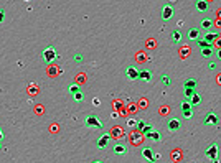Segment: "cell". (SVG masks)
<instances>
[{"instance_id":"obj_36","label":"cell","mask_w":221,"mask_h":163,"mask_svg":"<svg viewBox=\"0 0 221 163\" xmlns=\"http://www.w3.org/2000/svg\"><path fill=\"white\" fill-rule=\"evenodd\" d=\"M147 46H149V48H150V46L155 48V41H153V40H149V41H147Z\"/></svg>"},{"instance_id":"obj_21","label":"cell","mask_w":221,"mask_h":163,"mask_svg":"<svg viewBox=\"0 0 221 163\" xmlns=\"http://www.w3.org/2000/svg\"><path fill=\"white\" fill-rule=\"evenodd\" d=\"M149 122L147 120H144V119H140V120H137V132H142L144 130V127L147 125Z\"/></svg>"},{"instance_id":"obj_22","label":"cell","mask_w":221,"mask_h":163,"mask_svg":"<svg viewBox=\"0 0 221 163\" xmlns=\"http://www.w3.org/2000/svg\"><path fill=\"white\" fill-rule=\"evenodd\" d=\"M195 86H196V81H195V79H192V78L187 79V81L183 82V87H193V89H195Z\"/></svg>"},{"instance_id":"obj_19","label":"cell","mask_w":221,"mask_h":163,"mask_svg":"<svg viewBox=\"0 0 221 163\" xmlns=\"http://www.w3.org/2000/svg\"><path fill=\"white\" fill-rule=\"evenodd\" d=\"M211 53H213V46H206V48H201V55L203 58H210Z\"/></svg>"},{"instance_id":"obj_16","label":"cell","mask_w":221,"mask_h":163,"mask_svg":"<svg viewBox=\"0 0 221 163\" xmlns=\"http://www.w3.org/2000/svg\"><path fill=\"white\" fill-rule=\"evenodd\" d=\"M139 79L140 81H150V79H152V73L150 71H139Z\"/></svg>"},{"instance_id":"obj_39","label":"cell","mask_w":221,"mask_h":163,"mask_svg":"<svg viewBox=\"0 0 221 163\" xmlns=\"http://www.w3.org/2000/svg\"><path fill=\"white\" fill-rule=\"evenodd\" d=\"M218 58L221 59V50H218Z\"/></svg>"},{"instance_id":"obj_7","label":"cell","mask_w":221,"mask_h":163,"mask_svg":"<svg viewBox=\"0 0 221 163\" xmlns=\"http://www.w3.org/2000/svg\"><path fill=\"white\" fill-rule=\"evenodd\" d=\"M180 125H182V124H180L178 119H170V120L167 122V127H169L170 132H176V130L180 129Z\"/></svg>"},{"instance_id":"obj_37","label":"cell","mask_w":221,"mask_h":163,"mask_svg":"<svg viewBox=\"0 0 221 163\" xmlns=\"http://www.w3.org/2000/svg\"><path fill=\"white\" fill-rule=\"evenodd\" d=\"M215 43H216V48H218V50H221V40H219V38H216V40H215Z\"/></svg>"},{"instance_id":"obj_1","label":"cell","mask_w":221,"mask_h":163,"mask_svg":"<svg viewBox=\"0 0 221 163\" xmlns=\"http://www.w3.org/2000/svg\"><path fill=\"white\" fill-rule=\"evenodd\" d=\"M84 125L89 127V129H103V122H101V119L98 116H94V114H91V116L86 117Z\"/></svg>"},{"instance_id":"obj_23","label":"cell","mask_w":221,"mask_h":163,"mask_svg":"<svg viewBox=\"0 0 221 163\" xmlns=\"http://www.w3.org/2000/svg\"><path fill=\"white\" fill-rule=\"evenodd\" d=\"M160 82H163V84H165V86H170L172 79H170V76H169V74H162V76H160Z\"/></svg>"},{"instance_id":"obj_31","label":"cell","mask_w":221,"mask_h":163,"mask_svg":"<svg viewBox=\"0 0 221 163\" xmlns=\"http://www.w3.org/2000/svg\"><path fill=\"white\" fill-rule=\"evenodd\" d=\"M73 97H74V100H78V102H79V100H83V92L78 91L76 94H73Z\"/></svg>"},{"instance_id":"obj_30","label":"cell","mask_w":221,"mask_h":163,"mask_svg":"<svg viewBox=\"0 0 221 163\" xmlns=\"http://www.w3.org/2000/svg\"><path fill=\"white\" fill-rule=\"evenodd\" d=\"M180 158H182V153H180V152H173V153H172V160H173V161L180 160Z\"/></svg>"},{"instance_id":"obj_3","label":"cell","mask_w":221,"mask_h":163,"mask_svg":"<svg viewBox=\"0 0 221 163\" xmlns=\"http://www.w3.org/2000/svg\"><path fill=\"white\" fill-rule=\"evenodd\" d=\"M41 58H43V61H45V63H51V61L56 58V50H55L53 46L45 48V50H43V53H41Z\"/></svg>"},{"instance_id":"obj_14","label":"cell","mask_w":221,"mask_h":163,"mask_svg":"<svg viewBox=\"0 0 221 163\" xmlns=\"http://www.w3.org/2000/svg\"><path fill=\"white\" fill-rule=\"evenodd\" d=\"M114 153H116V155H126V153H127V147H126V145H122V143H117L116 147H114Z\"/></svg>"},{"instance_id":"obj_38","label":"cell","mask_w":221,"mask_h":163,"mask_svg":"<svg viewBox=\"0 0 221 163\" xmlns=\"http://www.w3.org/2000/svg\"><path fill=\"white\" fill-rule=\"evenodd\" d=\"M2 138H3V132H2V127H0V142H2Z\"/></svg>"},{"instance_id":"obj_32","label":"cell","mask_w":221,"mask_h":163,"mask_svg":"<svg viewBox=\"0 0 221 163\" xmlns=\"http://www.w3.org/2000/svg\"><path fill=\"white\" fill-rule=\"evenodd\" d=\"M183 117L185 119H192L193 117V111L190 109V111H183Z\"/></svg>"},{"instance_id":"obj_40","label":"cell","mask_w":221,"mask_h":163,"mask_svg":"<svg viewBox=\"0 0 221 163\" xmlns=\"http://www.w3.org/2000/svg\"><path fill=\"white\" fill-rule=\"evenodd\" d=\"M94 163H103V161H94Z\"/></svg>"},{"instance_id":"obj_27","label":"cell","mask_w":221,"mask_h":163,"mask_svg":"<svg viewBox=\"0 0 221 163\" xmlns=\"http://www.w3.org/2000/svg\"><path fill=\"white\" fill-rule=\"evenodd\" d=\"M196 41H198V46H200V48H206V46H213V45H210V43H206V41H205V40H203V38H200V40H196Z\"/></svg>"},{"instance_id":"obj_34","label":"cell","mask_w":221,"mask_h":163,"mask_svg":"<svg viewBox=\"0 0 221 163\" xmlns=\"http://www.w3.org/2000/svg\"><path fill=\"white\" fill-rule=\"evenodd\" d=\"M74 61H76V63H81V61H83V55L76 53V55H74Z\"/></svg>"},{"instance_id":"obj_13","label":"cell","mask_w":221,"mask_h":163,"mask_svg":"<svg viewBox=\"0 0 221 163\" xmlns=\"http://www.w3.org/2000/svg\"><path fill=\"white\" fill-rule=\"evenodd\" d=\"M142 157L149 161H153V150L152 148H142Z\"/></svg>"},{"instance_id":"obj_6","label":"cell","mask_w":221,"mask_h":163,"mask_svg":"<svg viewBox=\"0 0 221 163\" xmlns=\"http://www.w3.org/2000/svg\"><path fill=\"white\" fill-rule=\"evenodd\" d=\"M216 122H219V119H218V116H216L215 112H208V114H206V117H205V124L206 125H215Z\"/></svg>"},{"instance_id":"obj_5","label":"cell","mask_w":221,"mask_h":163,"mask_svg":"<svg viewBox=\"0 0 221 163\" xmlns=\"http://www.w3.org/2000/svg\"><path fill=\"white\" fill-rule=\"evenodd\" d=\"M173 17V5H163L162 7V18L163 20H170Z\"/></svg>"},{"instance_id":"obj_12","label":"cell","mask_w":221,"mask_h":163,"mask_svg":"<svg viewBox=\"0 0 221 163\" xmlns=\"http://www.w3.org/2000/svg\"><path fill=\"white\" fill-rule=\"evenodd\" d=\"M187 35L188 40H200V28H190Z\"/></svg>"},{"instance_id":"obj_24","label":"cell","mask_w":221,"mask_h":163,"mask_svg":"<svg viewBox=\"0 0 221 163\" xmlns=\"http://www.w3.org/2000/svg\"><path fill=\"white\" fill-rule=\"evenodd\" d=\"M200 102H201V97H200L198 94H195L192 99H190V104H192V107H193V105H198Z\"/></svg>"},{"instance_id":"obj_15","label":"cell","mask_w":221,"mask_h":163,"mask_svg":"<svg viewBox=\"0 0 221 163\" xmlns=\"http://www.w3.org/2000/svg\"><path fill=\"white\" fill-rule=\"evenodd\" d=\"M147 137L152 140V142H155V143L160 142V138H162V137H160V132H157V130H152V132H150V134L147 135Z\"/></svg>"},{"instance_id":"obj_4","label":"cell","mask_w":221,"mask_h":163,"mask_svg":"<svg viewBox=\"0 0 221 163\" xmlns=\"http://www.w3.org/2000/svg\"><path fill=\"white\" fill-rule=\"evenodd\" d=\"M126 76L129 81H137V79H139V69L134 68V66H129V68L126 69Z\"/></svg>"},{"instance_id":"obj_29","label":"cell","mask_w":221,"mask_h":163,"mask_svg":"<svg viewBox=\"0 0 221 163\" xmlns=\"http://www.w3.org/2000/svg\"><path fill=\"white\" fill-rule=\"evenodd\" d=\"M68 91L71 92V94H76V92L79 91V86H78V84H71V86L68 87Z\"/></svg>"},{"instance_id":"obj_35","label":"cell","mask_w":221,"mask_h":163,"mask_svg":"<svg viewBox=\"0 0 221 163\" xmlns=\"http://www.w3.org/2000/svg\"><path fill=\"white\" fill-rule=\"evenodd\" d=\"M3 18H5V12H3L2 8H0V23L3 21Z\"/></svg>"},{"instance_id":"obj_20","label":"cell","mask_w":221,"mask_h":163,"mask_svg":"<svg viewBox=\"0 0 221 163\" xmlns=\"http://www.w3.org/2000/svg\"><path fill=\"white\" fill-rule=\"evenodd\" d=\"M172 40L176 43L182 41V33H180V30H175V32H172Z\"/></svg>"},{"instance_id":"obj_9","label":"cell","mask_w":221,"mask_h":163,"mask_svg":"<svg viewBox=\"0 0 221 163\" xmlns=\"http://www.w3.org/2000/svg\"><path fill=\"white\" fill-rule=\"evenodd\" d=\"M216 38H218V33H216V32H206L205 36H203V40H205L206 43H210V45H213Z\"/></svg>"},{"instance_id":"obj_25","label":"cell","mask_w":221,"mask_h":163,"mask_svg":"<svg viewBox=\"0 0 221 163\" xmlns=\"http://www.w3.org/2000/svg\"><path fill=\"white\" fill-rule=\"evenodd\" d=\"M153 130V127H152V124H147V125H145L144 127V130L142 132H140V134H142V135H145V137H147V135L150 134V132H152Z\"/></svg>"},{"instance_id":"obj_8","label":"cell","mask_w":221,"mask_h":163,"mask_svg":"<svg viewBox=\"0 0 221 163\" xmlns=\"http://www.w3.org/2000/svg\"><path fill=\"white\" fill-rule=\"evenodd\" d=\"M110 138H116V140H119V138H122L124 137V130L121 129V127H114V129H110Z\"/></svg>"},{"instance_id":"obj_26","label":"cell","mask_w":221,"mask_h":163,"mask_svg":"<svg viewBox=\"0 0 221 163\" xmlns=\"http://www.w3.org/2000/svg\"><path fill=\"white\" fill-rule=\"evenodd\" d=\"M180 107H182V111H190V109H192V104H190L188 100H183Z\"/></svg>"},{"instance_id":"obj_28","label":"cell","mask_w":221,"mask_h":163,"mask_svg":"<svg viewBox=\"0 0 221 163\" xmlns=\"http://www.w3.org/2000/svg\"><path fill=\"white\" fill-rule=\"evenodd\" d=\"M190 53H192V50H190V48H182V50H180V55H182V58H187V55H190Z\"/></svg>"},{"instance_id":"obj_10","label":"cell","mask_w":221,"mask_h":163,"mask_svg":"<svg viewBox=\"0 0 221 163\" xmlns=\"http://www.w3.org/2000/svg\"><path fill=\"white\" fill-rule=\"evenodd\" d=\"M110 140V135L109 134H103V137H101L99 140H98V148H106V145H107V142Z\"/></svg>"},{"instance_id":"obj_18","label":"cell","mask_w":221,"mask_h":163,"mask_svg":"<svg viewBox=\"0 0 221 163\" xmlns=\"http://www.w3.org/2000/svg\"><path fill=\"white\" fill-rule=\"evenodd\" d=\"M211 26H213V21H211L210 18H203L201 20V28L203 30H210Z\"/></svg>"},{"instance_id":"obj_11","label":"cell","mask_w":221,"mask_h":163,"mask_svg":"<svg viewBox=\"0 0 221 163\" xmlns=\"http://www.w3.org/2000/svg\"><path fill=\"white\" fill-rule=\"evenodd\" d=\"M195 7H196L198 12H206L208 10V2H206V0H196Z\"/></svg>"},{"instance_id":"obj_17","label":"cell","mask_w":221,"mask_h":163,"mask_svg":"<svg viewBox=\"0 0 221 163\" xmlns=\"http://www.w3.org/2000/svg\"><path fill=\"white\" fill-rule=\"evenodd\" d=\"M196 94V91L193 87H185V99H192Z\"/></svg>"},{"instance_id":"obj_33","label":"cell","mask_w":221,"mask_h":163,"mask_svg":"<svg viewBox=\"0 0 221 163\" xmlns=\"http://www.w3.org/2000/svg\"><path fill=\"white\" fill-rule=\"evenodd\" d=\"M169 112H170V109L167 107V105H165V107H160V114H162V116H167Z\"/></svg>"},{"instance_id":"obj_2","label":"cell","mask_w":221,"mask_h":163,"mask_svg":"<svg viewBox=\"0 0 221 163\" xmlns=\"http://www.w3.org/2000/svg\"><path fill=\"white\" fill-rule=\"evenodd\" d=\"M205 155H206V158H210L211 163H218V161H219V158H218V145H216V143H211L210 147L206 148Z\"/></svg>"}]
</instances>
